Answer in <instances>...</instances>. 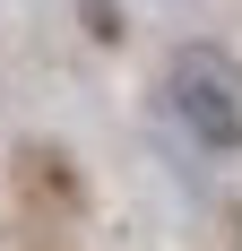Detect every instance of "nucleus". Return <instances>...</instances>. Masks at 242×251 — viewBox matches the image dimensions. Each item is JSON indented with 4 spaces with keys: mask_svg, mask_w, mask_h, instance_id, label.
Here are the masks:
<instances>
[{
    "mask_svg": "<svg viewBox=\"0 0 242 251\" xmlns=\"http://www.w3.org/2000/svg\"><path fill=\"white\" fill-rule=\"evenodd\" d=\"M165 87H173V113H182V130H191L199 148H217V156L242 148V61L234 52L182 44L173 70H165Z\"/></svg>",
    "mask_w": 242,
    "mask_h": 251,
    "instance_id": "f257e3e1",
    "label": "nucleus"
},
{
    "mask_svg": "<svg viewBox=\"0 0 242 251\" xmlns=\"http://www.w3.org/2000/svg\"><path fill=\"white\" fill-rule=\"evenodd\" d=\"M87 35H104V44H113V35H121V9H104V0H87Z\"/></svg>",
    "mask_w": 242,
    "mask_h": 251,
    "instance_id": "f03ea898",
    "label": "nucleus"
}]
</instances>
